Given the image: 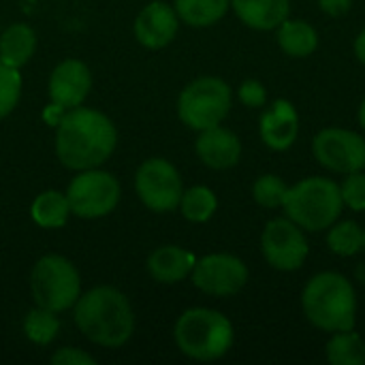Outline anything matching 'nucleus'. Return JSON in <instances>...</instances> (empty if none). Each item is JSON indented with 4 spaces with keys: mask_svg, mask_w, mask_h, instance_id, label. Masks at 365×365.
Listing matches in <instances>:
<instances>
[{
    "mask_svg": "<svg viewBox=\"0 0 365 365\" xmlns=\"http://www.w3.org/2000/svg\"><path fill=\"white\" fill-rule=\"evenodd\" d=\"M118 130L113 122L88 107H73L62 113L56 133V154L66 169L83 171L103 165L115 150Z\"/></svg>",
    "mask_w": 365,
    "mask_h": 365,
    "instance_id": "f257e3e1",
    "label": "nucleus"
},
{
    "mask_svg": "<svg viewBox=\"0 0 365 365\" xmlns=\"http://www.w3.org/2000/svg\"><path fill=\"white\" fill-rule=\"evenodd\" d=\"M75 325L94 344L120 349L135 331V314L124 293L96 287L75 302Z\"/></svg>",
    "mask_w": 365,
    "mask_h": 365,
    "instance_id": "f03ea898",
    "label": "nucleus"
},
{
    "mask_svg": "<svg viewBox=\"0 0 365 365\" xmlns=\"http://www.w3.org/2000/svg\"><path fill=\"white\" fill-rule=\"evenodd\" d=\"M306 319L321 331L355 329L357 295L351 280L338 272H321L308 280L302 293Z\"/></svg>",
    "mask_w": 365,
    "mask_h": 365,
    "instance_id": "7ed1b4c3",
    "label": "nucleus"
},
{
    "mask_svg": "<svg viewBox=\"0 0 365 365\" xmlns=\"http://www.w3.org/2000/svg\"><path fill=\"white\" fill-rule=\"evenodd\" d=\"M178 349L197 361H216L225 357L235 340L231 321L212 308L186 310L173 329Z\"/></svg>",
    "mask_w": 365,
    "mask_h": 365,
    "instance_id": "20e7f679",
    "label": "nucleus"
},
{
    "mask_svg": "<svg viewBox=\"0 0 365 365\" xmlns=\"http://www.w3.org/2000/svg\"><path fill=\"white\" fill-rule=\"evenodd\" d=\"M282 207L287 218H291L304 231H325L338 222L344 207L340 184L321 175L306 178L295 186H289Z\"/></svg>",
    "mask_w": 365,
    "mask_h": 365,
    "instance_id": "39448f33",
    "label": "nucleus"
},
{
    "mask_svg": "<svg viewBox=\"0 0 365 365\" xmlns=\"http://www.w3.org/2000/svg\"><path fill=\"white\" fill-rule=\"evenodd\" d=\"M30 291L38 308L64 312L81 295V280L75 265L62 255H45L34 263Z\"/></svg>",
    "mask_w": 365,
    "mask_h": 365,
    "instance_id": "423d86ee",
    "label": "nucleus"
},
{
    "mask_svg": "<svg viewBox=\"0 0 365 365\" xmlns=\"http://www.w3.org/2000/svg\"><path fill=\"white\" fill-rule=\"evenodd\" d=\"M233 94L220 77H199L190 81L178 98V115L192 130H205L222 124L229 115Z\"/></svg>",
    "mask_w": 365,
    "mask_h": 365,
    "instance_id": "0eeeda50",
    "label": "nucleus"
},
{
    "mask_svg": "<svg viewBox=\"0 0 365 365\" xmlns=\"http://www.w3.org/2000/svg\"><path fill=\"white\" fill-rule=\"evenodd\" d=\"M71 214L94 220L111 214L120 203V182L103 169H83L66 188Z\"/></svg>",
    "mask_w": 365,
    "mask_h": 365,
    "instance_id": "6e6552de",
    "label": "nucleus"
},
{
    "mask_svg": "<svg viewBox=\"0 0 365 365\" xmlns=\"http://www.w3.org/2000/svg\"><path fill=\"white\" fill-rule=\"evenodd\" d=\"M135 188L143 205L156 214H167L180 207L184 195L178 169L165 158H148L137 169Z\"/></svg>",
    "mask_w": 365,
    "mask_h": 365,
    "instance_id": "1a4fd4ad",
    "label": "nucleus"
},
{
    "mask_svg": "<svg viewBox=\"0 0 365 365\" xmlns=\"http://www.w3.org/2000/svg\"><path fill=\"white\" fill-rule=\"evenodd\" d=\"M261 250L274 269L295 272L306 263L310 246L304 229L297 227L291 218H274L263 229Z\"/></svg>",
    "mask_w": 365,
    "mask_h": 365,
    "instance_id": "9d476101",
    "label": "nucleus"
},
{
    "mask_svg": "<svg viewBox=\"0 0 365 365\" xmlns=\"http://www.w3.org/2000/svg\"><path fill=\"white\" fill-rule=\"evenodd\" d=\"M312 152L317 160L334 173L346 175L365 169V139L349 128H323L312 141Z\"/></svg>",
    "mask_w": 365,
    "mask_h": 365,
    "instance_id": "9b49d317",
    "label": "nucleus"
},
{
    "mask_svg": "<svg viewBox=\"0 0 365 365\" xmlns=\"http://www.w3.org/2000/svg\"><path fill=\"white\" fill-rule=\"evenodd\" d=\"M190 276H192V284L205 295L233 297L246 287L248 267L235 255L216 252L199 259Z\"/></svg>",
    "mask_w": 365,
    "mask_h": 365,
    "instance_id": "f8f14e48",
    "label": "nucleus"
},
{
    "mask_svg": "<svg viewBox=\"0 0 365 365\" xmlns=\"http://www.w3.org/2000/svg\"><path fill=\"white\" fill-rule=\"evenodd\" d=\"M92 88L90 68L81 60H62L49 77V98L56 107L73 109L79 107Z\"/></svg>",
    "mask_w": 365,
    "mask_h": 365,
    "instance_id": "ddd939ff",
    "label": "nucleus"
},
{
    "mask_svg": "<svg viewBox=\"0 0 365 365\" xmlns=\"http://www.w3.org/2000/svg\"><path fill=\"white\" fill-rule=\"evenodd\" d=\"M180 28V17L175 9L163 0H154L141 9L135 19V36L148 49L167 47Z\"/></svg>",
    "mask_w": 365,
    "mask_h": 365,
    "instance_id": "4468645a",
    "label": "nucleus"
},
{
    "mask_svg": "<svg viewBox=\"0 0 365 365\" xmlns=\"http://www.w3.org/2000/svg\"><path fill=\"white\" fill-rule=\"evenodd\" d=\"M259 133L263 143L274 152H287L293 148L299 135V113L293 103L284 98L274 101L272 107L261 113Z\"/></svg>",
    "mask_w": 365,
    "mask_h": 365,
    "instance_id": "2eb2a0df",
    "label": "nucleus"
},
{
    "mask_svg": "<svg viewBox=\"0 0 365 365\" xmlns=\"http://www.w3.org/2000/svg\"><path fill=\"white\" fill-rule=\"evenodd\" d=\"M195 150H197V156L201 158V163L205 167L216 169V171H225V169H231L240 163L242 141L237 139L235 133H231L229 128H222L218 124V126L199 130Z\"/></svg>",
    "mask_w": 365,
    "mask_h": 365,
    "instance_id": "dca6fc26",
    "label": "nucleus"
},
{
    "mask_svg": "<svg viewBox=\"0 0 365 365\" xmlns=\"http://www.w3.org/2000/svg\"><path fill=\"white\" fill-rule=\"evenodd\" d=\"M197 259L180 246H160L148 257V274L160 284H178L192 274Z\"/></svg>",
    "mask_w": 365,
    "mask_h": 365,
    "instance_id": "f3484780",
    "label": "nucleus"
},
{
    "mask_svg": "<svg viewBox=\"0 0 365 365\" xmlns=\"http://www.w3.org/2000/svg\"><path fill=\"white\" fill-rule=\"evenodd\" d=\"M231 6L252 30H276L291 13V0H231Z\"/></svg>",
    "mask_w": 365,
    "mask_h": 365,
    "instance_id": "a211bd4d",
    "label": "nucleus"
},
{
    "mask_svg": "<svg viewBox=\"0 0 365 365\" xmlns=\"http://www.w3.org/2000/svg\"><path fill=\"white\" fill-rule=\"evenodd\" d=\"M278 45L291 58H308L319 47V32L306 19H284L278 28Z\"/></svg>",
    "mask_w": 365,
    "mask_h": 365,
    "instance_id": "6ab92c4d",
    "label": "nucleus"
},
{
    "mask_svg": "<svg viewBox=\"0 0 365 365\" xmlns=\"http://www.w3.org/2000/svg\"><path fill=\"white\" fill-rule=\"evenodd\" d=\"M36 49V34L28 24H11L0 36V62L21 68Z\"/></svg>",
    "mask_w": 365,
    "mask_h": 365,
    "instance_id": "aec40b11",
    "label": "nucleus"
},
{
    "mask_svg": "<svg viewBox=\"0 0 365 365\" xmlns=\"http://www.w3.org/2000/svg\"><path fill=\"white\" fill-rule=\"evenodd\" d=\"M231 6V0H175L178 17L192 28H207L218 24Z\"/></svg>",
    "mask_w": 365,
    "mask_h": 365,
    "instance_id": "412c9836",
    "label": "nucleus"
},
{
    "mask_svg": "<svg viewBox=\"0 0 365 365\" xmlns=\"http://www.w3.org/2000/svg\"><path fill=\"white\" fill-rule=\"evenodd\" d=\"M71 214V205L66 195L58 192V190H45L41 192L30 207V216L32 220L41 227V229H60L66 225Z\"/></svg>",
    "mask_w": 365,
    "mask_h": 365,
    "instance_id": "4be33fe9",
    "label": "nucleus"
},
{
    "mask_svg": "<svg viewBox=\"0 0 365 365\" xmlns=\"http://www.w3.org/2000/svg\"><path fill=\"white\" fill-rule=\"evenodd\" d=\"M325 357L331 365H364L365 364V340L353 329L331 334Z\"/></svg>",
    "mask_w": 365,
    "mask_h": 365,
    "instance_id": "5701e85b",
    "label": "nucleus"
},
{
    "mask_svg": "<svg viewBox=\"0 0 365 365\" xmlns=\"http://www.w3.org/2000/svg\"><path fill=\"white\" fill-rule=\"evenodd\" d=\"M216 207H218V199L214 190L207 186H192L184 190L180 201L182 216L190 222H207L216 214Z\"/></svg>",
    "mask_w": 365,
    "mask_h": 365,
    "instance_id": "b1692460",
    "label": "nucleus"
},
{
    "mask_svg": "<svg viewBox=\"0 0 365 365\" xmlns=\"http://www.w3.org/2000/svg\"><path fill=\"white\" fill-rule=\"evenodd\" d=\"M327 246L338 257H355L364 250V229L353 220L334 222L327 233Z\"/></svg>",
    "mask_w": 365,
    "mask_h": 365,
    "instance_id": "393cba45",
    "label": "nucleus"
},
{
    "mask_svg": "<svg viewBox=\"0 0 365 365\" xmlns=\"http://www.w3.org/2000/svg\"><path fill=\"white\" fill-rule=\"evenodd\" d=\"M60 331V321L56 319V312L45 310V308H34L26 314L24 319V334L30 342L45 346L51 340H56Z\"/></svg>",
    "mask_w": 365,
    "mask_h": 365,
    "instance_id": "a878e982",
    "label": "nucleus"
},
{
    "mask_svg": "<svg viewBox=\"0 0 365 365\" xmlns=\"http://www.w3.org/2000/svg\"><path fill=\"white\" fill-rule=\"evenodd\" d=\"M289 186L282 182V178L274 175V173H265L261 178H257V182L252 184V197L261 207L267 210H276L282 207L284 197H287Z\"/></svg>",
    "mask_w": 365,
    "mask_h": 365,
    "instance_id": "bb28decb",
    "label": "nucleus"
},
{
    "mask_svg": "<svg viewBox=\"0 0 365 365\" xmlns=\"http://www.w3.org/2000/svg\"><path fill=\"white\" fill-rule=\"evenodd\" d=\"M21 94V77L19 68L6 66L0 62V120L6 118L19 103Z\"/></svg>",
    "mask_w": 365,
    "mask_h": 365,
    "instance_id": "cd10ccee",
    "label": "nucleus"
},
{
    "mask_svg": "<svg viewBox=\"0 0 365 365\" xmlns=\"http://www.w3.org/2000/svg\"><path fill=\"white\" fill-rule=\"evenodd\" d=\"M342 203L351 207L353 212H365V173L353 171L346 173L344 182L340 184Z\"/></svg>",
    "mask_w": 365,
    "mask_h": 365,
    "instance_id": "c85d7f7f",
    "label": "nucleus"
},
{
    "mask_svg": "<svg viewBox=\"0 0 365 365\" xmlns=\"http://www.w3.org/2000/svg\"><path fill=\"white\" fill-rule=\"evenodd\" d=\"M237 94H240V101H242L246 107H252V109H261V107L265 105V101H267V90H265V86H263L261 81H257V79H246V81L240 86Z\"/></svg>",
    "mask_w": 365,
    "mask_h": 365,
    "instance_id": "c756f323",
    "label": "nucleus"
},
{
    "mask_svg": "<svg viewBox=\"0 0 365 365\" xmlns=\"http://www.w3.org/2000/svg\"><path fill=\"white\" fill-rule=\"evenodd\" d=\"M53 365H94L96 359L90 357L88 353L79 351V349H60L53 357H51Z\"/></svg>",
    "mask_w": 365,
    "mask_h": 365,
    "instance_id": "7c9ffc66",
    "label": "nucleus"
},
{
    "mask_svg": "<svg viewBox=\"0 0 365 365\" xmlns=\"http://www.w3.org/2000/svg\"><path fill=\"white\" fill-rule=\"evenodd\" d=\"M323 13L331 15V17H342L351 11L353 0H319Z\"/></svg>",
    "mask_w": 365,
    "mask_h": 365,
    "instance_id": "2f4dec72",
    "label": "nucleus"
},
{
    "mask_svg": "<svg viewBox=\"0 0 365 365\" xmlns=\"http://www.w3.org/2000/svg\"><path fill=\"white\" fill-rule=\"evenodd\" d=\"M355 56H357V60L365 66V28L357 34V38H355Z\"/></svg>",
    "mask_w": 365,
    "mask_h": 365,
    "instance_id": "473e14b6",
    "label": "nucleus"
},
{
    "mask_svg": "<svg viewBox=\"0 0 365 365\" xmlns=\"http://www.w3.org/2000/svg\"><path fill=\"white\" fill-rule=\"evenodd\" d=\"M359 124H361V128L365 130V98L361 101V105H359Z\"/></svg>",
    "mask_w": 365,
    "mask_h": 365,
    "instance_id": "72a5a7b5",
    "label": "nucleus"
},
{
    "mask_svg": "<svg viewBox=\"0 0 365 365\" xmlns=\"http://www.w3.org/2000/svg\"><path fill=\"white\" fill-rule=\"evenodd\" d=\"M364 250H365V229H364Z\"/></svg>",
    "mask_w": 365,
    "mask_h": 365,
    "instance_id": "f704fd0d",
    "label": "nucleus"
}]
</instances>
